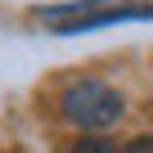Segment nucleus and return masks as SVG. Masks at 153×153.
I'll list each match as a JSON object with an SVG mask.
<instances>
[{
	"instance_id": "1",
	"label": "nucleus",
	"mask_w": 153,
	"mask_h": 153,
	"mask_svg": "<svg viewBox=\"0 0 153 153\" xmlns=\"http://www.w3.org/2000/svg\"><path fill=\"white\" fill-rule=\"evenodd\" d=\"M153 18V5H122V0H76V5H50L36 9V23H45L54 36H76L90 27H113V23H135Z\"/></svg>"
},
{
	"instance_id": "4",
	"label": "nucleus",
	"mask_w": 153,
	"mask_h": 153,
	"mask_svg": "<svg viewBox=\"0 0 153 153\" xmlns=\"http://www.w3.org/2000/svg\"><path fill=\"white\" fill-rule=\"evenodd\" d=\"M126 153H153V140H149V135H144V140H131Z\"/></svg>"
},
{
	"instance_id": "2",
	"label": "nucleus",
	"mask_w": 153,
	"mask_h": 153,
	"mask_svg": "<svg viewBox=\"0 0 153 153\" xmlns=\"http://www.w3.org/2000/svg\"><path fill=\"white\" fill-rule=\"evenodd\" d=\"M59 104H63V117L81 131H108L122 117V95L104 81H72Z\"/></svg>"
},
{
	"instance_id": "3",
	"label": "nucleus",
	"mask_w": 153,
	"mask_h": 153,
	"mask_svg": "<svg viewBox=\"0 0 153 153\" xmlns=\"http://www.w3.org/2000/svg\"><path fill=\"white\" fill-rule=\"evenodd\" d=\"M72 153H126V149H117V144L104 140V135H86V140H76Z\"/></svg>"
}]
</instances>
